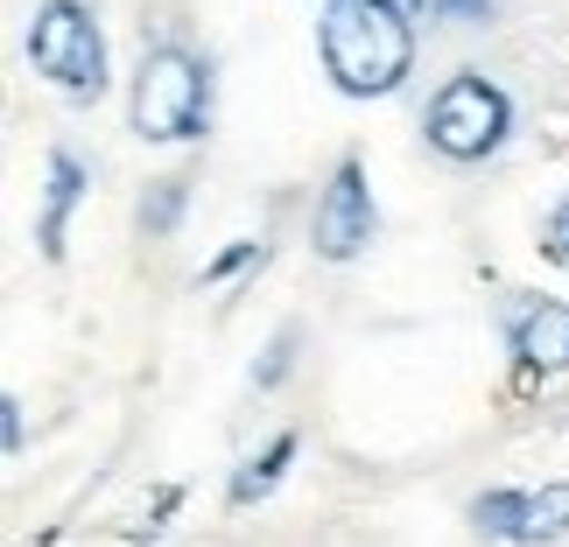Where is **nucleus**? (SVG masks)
Returning <instances> with one entry per match:
<instances>
[{
    "instance_id": "f257e3e1",
    "label": "nucleus",
    "mask_w": 569,
    "mask_h": 547,
    "mask_svg": "<svg viewBox=\"0 0 569 547\" xmlns=\"http://www.w3.org/2000/svg\"><path fill=\"white\" fill-rule=\"evenodd\" d=\"M323 63H331V78L352 99L393 92L415 63L408 14L393 0H331V14H323Z\"/></svg>"
},
{
    "instance_id": "f03ea898",
    "label": "nucleus",
    "mask_w": 569,
    "mask_h": 547,
    "mask_svg": "<svg viewBox=\"0 0 569 547\" xmlns=\"http://www.w3.org/2000/svg\"><path fill=\"white\" fill-rule=\"evenodd\" d=\"M211 126V71L190 50L162 42L141 57L134 78V134L148 141H197Z\"/></svg>"
},
{
    "instance_id": "7ed1b4c3",
    "label": "nucleus",
    "mask_w": 569,
    "mask_h": 547,
    "mask_svg": "<svg viewBox=\"0 0 569 547\" xmlns=\"http://www.w3.org/2000/svg\"><path fill=\"white\" fill-rule=\"evenodd\" d=\"M29 63L63 99H99L106 92V42H99V21L84 14L78 0H42L36 8Z\"/></svg>"
},
{
    "instance_id": "20e7f679",
    "label": "nucleus",
    "mask_w": 569,
    "mask_h": 547,
    "mask_svg": "<svg viewBox=\"0 0 569 547\" xmlns=\"http://www.w3.org/2000/svg\"><path fill=\"white\" fill-rule=\"evenodd\" d=\"M429 148H443L450 162H486L499 141H507V126H513V105H507V92L499 84H486V78H450L443 92L429 99Z\"/></svg>"
},
{
    "instance_id": "39448f33",
    "label": "nucleus",
    "mask_w": 569,
    "mask_h": 547,
    "mask_svg": "<svg viewBox=\"0 0 569 547\" xmlns=\"http://www.w3.org/2000/svg\"><path fill=\"white\" fill-rule=\"evenodd\" d=\"M486 540H513V547H541L569 534V485H520V492H486L471 506Z\"/></svg>"
},
{
    "instance_id": "423d86ee",
    "label": "nucleus",
    "mask_w": 569,
    "mask_h": 547,
    "mask_svg": "<svg viewBox=\"0 0 569 547\" xmlns=\"http://www.w3.org/2000/svg\"><path fill=\"white\" fill-rule=\"evenodd\" d=\"M317 253L323 260H359L380 232V211H373V190H366V169L359 162H338L331 190L317 196Z\"/></svg>"
},
{
    "instance_id": "0eeeda50",
    "label": "nucleus",
    "mask_w": 569,
    "mask_h": 547,
    "mask_svg": "<svg viewBox=\"0 0 569 547\" xmlns=\"http://www.w3.org/2000/svg\"><path fill=\"white\" fill-rule=\"evenodd\" d=\"M507 344H513V358L528 372H541V379L569 372V302H513L507 310Z\"/></svg>"
},
{
    "instance_id": "6e6552de",
    "label": "nucleus",
    "mask_w": 569,
    "mask_h": 547,
    "mask_svg": "<svg viewBox=\"0 0 569 547\" xmlns=\"http://www.w3.org/2000/svg\"><path fill=\"white\" fill-rule=\"evenodd\" d=\"M78 196H84V169L71 155H50V190H42V225H36V246L50 260H63V225H71Z\"/></svg>"
},
{
    "instance_id": "1a4fd4ad",
    "label": "nucleus",
    "mask_w": 569,
    "mask_h": 547,
    "mask_svg": "<svg viewBox=\"0 0 569 547\" xmlns=\"http://www.w3.org/2000/svg\"><path fill=\"white\" fill-rule=\"evenodd\" d=\"M289 464H296V435H274V443H268V456H253V464L232 477V506H253L260 492H274V477L289 470Z\"/></svg>"
},
{
    "instance_id": "9d476101",
    "label": "nucleus",
    "mask_w": 569,
    "mask_h": 547,
    "mask_svg": "<svg viewBox=\"0 0 569 547\" xmlns=\"http://www.w3.org/2000/svg\"><path fill=\"white\" fill-rule=\"evenodd\" d=\"M408 21H450V14H486L492 0H393Z\"/></svg>"
},
{
    "instance_id": "9b49d317",
    "label": "nucleus",
    "mask_w": 569,
    "mask_h": 547,
    "mask_svg": "<svg viewBox=\"0 0 569 547\" xmlns=\"http://www.w3.org/2000/svg\"><path fill=\"white\" fill-rule=\"evenodd\" d=\"M177 211H183V183H156V196L141 204V225L148 232H169V225H177Z\"/></svg>"
},
{
    "instance_id": "f8f14e48",
    "label": "nucleus",
    "mask_w": 569,
    "mask_h": 547,
    "mask_svg": "<svg viewBox=\"0 0 569 547\" xmlns=\"http://www.w3.org/2000/svg\"><path fill=\"white\" fill-rule=\"evenodd\" d=\"M253 253H260V246H253V239H239V246H232V253H218V260H211V267H204V281H226V274H239V267H247V260H253Z\"/></svg>"
},
{
    "instance_id": "ddd939ff",
    "label": "nucleus",
    "mask_w": 569,
    "mask_h": 547,
    "mask_svg": "<svg viewBox=\"0 0 569 547\" xmlns=\"http://www.w3.org/2000/svg\"><path fill=\"white\" fill-rule=\"evenodd\" d=\"M549 253H556V260H569V204L556 211V225H549Z\"/></svg>"
}]
</instances>
